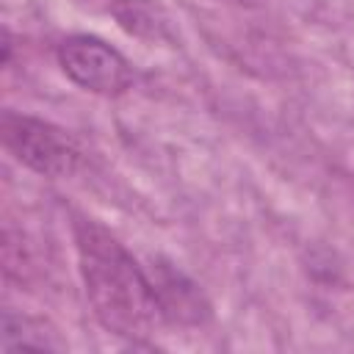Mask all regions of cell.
Masks as SVG:
<instances>
[{
  "instance_id": "cell-3",
  "label": "cell",
  "mask_w": 354,
  "mask_h": 354,
  "mask_svg": "<svg viewBox=\"0 0 354 354\" xmlns=\"http://www.w3.org/2000/svg\"><path fill=\"white\" fill-rule=\"evenodd\" d=\"M55 58H58L61 72L75 86L91 94L116 97V94H124L136 80L133 64L105 39L91 36V33L66 36L58 44Z\"/></svg>"
},
{
  "instance_id": "cell-2",
  "label": "cell",
  "mask_w": 354,
  "mask_h": 354,
  "mask_svg": "<svg viewBox=\"0 0 354 354\" xmlns=\"http://www.w3.org/2000/svg\"><path fill=\"white\" fill-rule=\"evenodd\" d=\"M0 138H3V147L39 177L61 180L75 174L80 166V149L75 138L47 119L3 111Z\"/></svg>"
},
{
  "instance_id": "cell-5",
  "label": "cell",
  "mask_w": 354,
  "mask_h": 354,
  "mask_svg": "<svg viewBox=\"0 0 354 354\" xmlns=\"http://www.w3.org/2000/svg\"><path fill=\"white\" fill-rule=\"evenodd\" d=\"M122 30L147 41H171V19L155 0H116L111 6Z\"/></svg>"
},
{
  "instance_id": "cell-4",
  "label": "cell",
  "mask_w": 354,
  "mask_h": 354,
  "mask_svg": "<svg viewBox=\"0 0 354 354\" xmlns=\"http://www.w3.org/2000/svg\"><path fill=\"white\" fill-rule=\"evenodd\" d=\"M147 274L152 279L163 321L171 326H202L213 318V307L205 290L174 263L163 257H152L147 263Z\"/></svg>"
},
{
  "instance_id": "cell-1",
  "label": "cell",
  "mask_w": 354,
  "mask_h": 354,
  "mask_svg": "<svg viewBox=\"0 0 354 354\" xmlns=\"http://www.w3.org/2000/svg\"><path fill=\"white\" fill-rule=\"evenodd\" d=\"M72 235L83 290L102 329L127 340H144L166 324L147 266H141L111 230L77 216Z\"/></svg>"
},
{
  "instance_id": "cell-6",
  "label": "cell",
  "mask_w": 354,
  "mask_h": 354,
  "mask_svg": "<svg viewBox=\"0 0 354 354\" xmlns=\"http://www.w3.org/2000/svg\"><path fill=\"white\" fill-rule=\"evenodd\" d=\"M0 348L3 351H19V348L50 351V348H58V343H53L50 335L41 332L39 321H33L22 313L6 310L3 313V326H0Z\"/></svg>"
},
{
  "instance_id": "cell-7",
  "label": "cell",
  "mask_w": 354,
  "mask_h": 354,
  "mask_svg": "<svg viewBox=\"0 0 354 354\" xmlns=\"http://www.w3.org/2000/svg\"><path fill=\"white\" fill-rule=\"evenodd\" d=\"M227 3H235V6H246V8H252V6H263V3H268V0H227Z\"/></svg>"
}]
</instances>
